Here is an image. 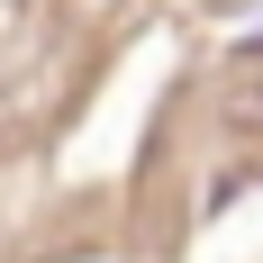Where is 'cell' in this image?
<instances>
[{"mask_svg":"<svg viewBox=\"0 0 263 263\" xmlns=\"http://www.w3.org/2000/svg\"><path fill=\"white\" fill-rule=\"evenodd\" d=\"M245 54H263V27H254V36H245Z\"/></svg>","mask_w":263,"mask_h":263,"instance_id":"6da1fadb","label":"cell"}]
</instances>
